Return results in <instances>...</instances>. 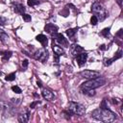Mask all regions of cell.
<instances>
[{"mask_svg":"<svg viewBox=\"0 0 123 123\" xmlns=\"http://www.w3.org/2000/svg\"><path fill=\"white\" fill-rule=\"evenodd\" d=\"M91 116L96 119V120H100L103 122H112L115 120L116 118V114L114 112H112L111 111L104 108H100L97 110H94L91 112Z\"/></svg>","mask_w":123,"mask_h":123,"instance_id":"6da1fadb","label":"cell"},{"mask_svg":"<svg viewBox=\"0 0 123 123\" xmlns=\"http://www.w3.org/2000/svg\"><path fill=\"white\" fill-rule=\"evenodd\" d=\"M37 86H38V87H41V86H42V85H41V82H40V81H38V80L37 81Z\"/></svg>","mask_w":123,"mask_h":123,"instance_id":"836d02e7","label":"cell"},{"mask_svg":"<svg viewBox=\"0 0 123 123\" xmlns=\"http://www.w3.org/2000/svg\"><path fill=\"white\" fill-rule=\"evenodd\" d=\"M53 51H54V54H56V55H58V56H62V55H63L64 54V50L61 47V46H59V45H55V44H53Z\"/></svg>","mask_w":123,"mask_h":123,"instance_id":"2e32d148","label":"cell"},{"mask_svg":"<svg viewBox=\"0 0 123 123\" xmlns=\"http://www.w3.org/2000/svg\"><path fill=\"white\" fill-rule=\"evenodd\" d=\"M34 58H35L36 60H38V61L44 62L48 59V51L45 50L44 48L39 49V50H37V51L35 53Z\"/></svg>","mask_w":123,"mask_h":123,"instance_id":"8992f818","label":"cell"},{"mask_svg":"<svg viewBox=\"0 0 123 123\" xmlns=\"http://www.w3.org/2000/svg\"><path fill=\"white\" fill-rule=\"evenodd\" d=\"M97 23H98V19H97V17H96L95 15H92L91 18H90V24H91V25H96Z\"/></svg>","mask_w":123,"mask_h":123,"instance_id":"4316f807","label":"cell"},{"mask_svg":"<svg viewBox=\"0 0 123 123\" xmlns=\"http://www.w3.org/2000/svg\"><path fill=\"white\" fill-rule=\"evenodd\" d=\"M106 83V80L102 77H97L95 79H90L86 82H85L84 84H82L81 86V89L82 90H86V89H95L97 87H100L102 86H104Z\"/></svg>","mask_w":123,"mask_h":123,"instance_id":"7a4b0ae2","label":"cell"},{"mask_svg":"<svg viewBox=\"0 0 123 123\" xmlns=\"http://www.w3.org/2000/svg\"><path fill=\"white\" fill-rule=\"evenodd\" d=\"M15 79V73H11V74H8L6 77H5V80L6 81H13Z\"/></svg>","mask_w":123,"mask_h":123,"instance_id":"44dd1931","label":"cell"},{"mask_svg":"<svg viewBox=\"0 0 123 123\" xmlns=\"http://www.w3.org/2000/svg\"><path fill=\"white\" fill-rule=\"evenodd\" d=\"M36 38H37V40L38 42H40V43L42 44V46H46V45H47L48 40H47V37H46L44 35H42V34L37 35Z\"/></svg>","mask_w":123,"mask_h":123,"instance_id":"9a60e30c","label":"cell"},{"mask_svg":"<svg viewBox=\"0 0 123 123\" xmlns=\"http://www.w3.org/2000/svg\"><path fill=\"white\" fill-rule=\"evenodd\" d=\"M27 4H28L29 6H31V7H33V6H36V5L39 4V2H38L37 0H28V1H27Z\"/></svg>","mask_w":123,"mask_h":123,"instance_id":"d4e9b609","label":"cell"},{"mask_svg":"<svg viewBox=\"0 0 123 123\" xmlns=\"http://www.w3.org/2000/svg\"><path fill=\"white\" fill-rule=\"evenodd\" d=\"M122 32H123V31H122V30L120 29V30H119V32H118V33H117L116 35H117V36H121V34H122Z\"/></svg>","mask_w":123,"mask_h":123,"instance_id":"74e56055","label":"cell"},{"mask_svg":"<svg viewBox=\"0 0 123 123\" xmlns=\"http://www.w3.org/2000/svg\"><path fill=\"white\" fill-rule=\"evenodd\" d=\"M91 12L94 13V15L100 21H103L108 16L107 11L104 9L103 5L100 4L99 2H95V3L92 4V6H91Z\"/></svg>","mask_w":123,"mask_h":123,"instance_id":"3957f363","label":"cell"},{"mask_svg":"<svg viewBox=\"0 0 123 123\" xmlns=\"http://www.w3.org/2000/svg\"><path fill=\"white\" fill-rule=\"evenodd\" d=\"M39 104H40V102H39V101H34L33 103H31L30 108H31V109H35V108H36L37 105H39Z\"/></svg>","mask_w":123,"mask_h":123,"instance_id":"f546056e","label":"cell"},{"mask_svg":"<svg viewBox=\"0 0 123 123\" xmlns=\"http://www.w3.org/2000/svg\"><path fill=\"white\" fill-rule=\"evenodd\" d=\"M104 63H105V65H111V63H112V60L111 59H105L104 60Z\"/></svg>","mask_w":123,"mask_h":123,"instance_id":"4dcf8cb0","label":"cell"},{"mask_svg":"<svg viewBox=\"0 0 123 123\" xmlns=\"http://www.w3.org/2000/svg\"><path fill=\"white\" fill-rule=\"evenodd\" d=\"M22 66H23L24 68H26V67L28 66V61H27V60H23V61H22Z\"/></svg>","mask_w":123,"mask_h":123,"instance_id":"1f68e13d","label":"cell"},{"mask_svg":"<svg viewBox=\"0 0 123 123\" xmlns=\"http://www.w3.org/2000/svg\"><path fill=\"white\" fill-rule=\"evenodd\" d=\"M121 57H122V52H121V51H118V52L116 53V55H115L111 60H112V62H114V61H116V60L120 59Z\"/></svg>","mask_w":123,"mask_h":123,"instance_id":"83f0119b","label":"cell"},{"mask_svg":"<svg viewBox=\"0 0 123 123\" xmlns=\"http://www.w3.org/2000/svg\"><path fill=\"white\" fill-rule=\"evenodd\" d=\"M13 12H16V13H24L25 12V7L22 5V4H19V3H16L13 5Z\"/></svg>","mask_w":123,"mask_h":123,"instance_id":"5bb4252c","label":"cell"},{"mask_svg":"<svg viewBox=\"0 0 123 123\" xmlns=\"http://www.w3.org/2000/svg\"><path fill=\"white\" fill-rule=\"evenodd\" d=\"M116 2H117V3H118V5H119V6H120V7H121V6H122V0H116Z\"/></svg>","mask_w":123,"mask_h":123,"instance_id":"d590c367","label":"cell"},{"mask_svg":"<svg viewBox=\"0 0 123 123\" xmlns=\"http://www.w3.org/2000/svg\"><path fill=\"white\" fill-rule=\"evenodd\" d=\"M67 110L70 113L77 114V115H83L86 112L85 107L79 103H76V102H69L67 104Z\"/></svg>","mask_w":123,"mask_h":123,"instance_id":"277c9868","label":"cell"},{"mask_svg":"<svg viewBox=\"0 0 123 123\" xmlns=\"http://www.w3.org/2000/svg\"><path fill=\"white\" fill-rule=\"evenodd\" d=\"M101 35H102L103 37H110V28H105V29L101 32Z\"/></svg>","mask_w":123,"mask_h":123,"instance_id":"7402d4cb","label":"cell"},{"mask_svg":"<svg viewBox=\"0 0 123 123\" xmlns=\"http://www.w3.org/2000/svg\"><path fill=\"white\" fill-rule=\"evenodd\" d=\"M0 75H1V72H0Z\"/></svg>","mask_w":123,"mask_h":123,"instance_id":"f35d334b","label":"cell"},{"mask_svg":"<svg viewBox=\"0 0 123 123\" xmlns=\"http://www.w3.org/2000/svg\"><path fill=\"white\" fill-rule=\"evenodd\" d=\"M77 31H78V27L73 28V29H67L65 33H66V35H67L69 37H72L77 33Z\"/></svg>","mask_w":123,"mask_h":123,"instance_id":"d6986e66","label":"cell"},{"mask_svg":"<svg viewBox=\"0 0 123 123\" xmlns=\"http://www.w3.org/2000/svg\"><path fill=\"white\" fill-rule=\"evenodd\" d=\"M20 102H21L20 98H12L11 99V103H12L14 106H18L20 104Z\"/></svg>","mask_w":123,"mask_h":123,"instance_id":"603a6c76","label":"cell"},{"mask_svg":"<svg viewBox=\"0 0 123 123\" xmlns=\"http://www.w3.org/2000/svg\"><path fill=\"white\" fill-rule=\"evenodd\" d=\"M54 58H55L56 62H59V56H58V55H56V54H54Z\"/></svg>","mask_w":123,"mask_h":123,"instance_id":"d6a6232c","label":"cell"},{"mask_svg":"<svg viewBox=\"0 0 123 123\" xmlns=\"http://www.w3.org/2000/svg\"><path fill=\"white\" fill-rule=\"evenodd\" d=\"M22 15V18H23V20L24 21H26V22H29V21H31V15H29L28 13H22L21 14Z\"/></svg>","mask_w":123,"mask_h":123,"instance_id":"cb8c5ba5","label":"cell"},{"mask_svg":"<svg viewBox=\"0 0 123 123\" xmlns=\"http://www.w3.org/2000/svg\"><path fill=\"white\" fill-rule=\"evenodd\" d=\"M84 51V48L78 44H73L70 46V53L72 56H77L80 53H82Z\"/></svg>","mask_w":123,"mask_h":123,"instance_id":"8fae6325","label":"cell"},{"mask_svg":"<svg viewBox=\"0 0 123 123\" xmlns=\"http://www.w3.org/2000/svg\"><path fill=\"white\" fill-rule=\"evenodd\" d=\"M111 102H112V104H115V105H117V104H118L117 99H112V100H111Z\"/></svg>","mask_w":123,"mask_h":123,"instance_id":"e575fe53","label":"cell"},{"mask_svg":"<svg viewBox=\"0 0 123 123\" xmlns=\"http://www.w3.org/2000/svg\"><path fill=\"white\" fill-rule=\"evenodd\" d=\"M8 38H9V36L5 33L4 30L0 29V40L3 41V42H6V41L8 40Z\"/></svg>","mask_w":123,"mask_h":123,"instance_id":"ac0fdd59","label":"cell"},{"mask_svg":"<svg viewBox=\"0 0 123 123\" xmlns=\"http://www.w3.org/2000/svg\"><path fill=\"white\" fill-rule=\"evenodd\" d=\"M86 59H87L86 53H80L79 55L76 56V62H77L79 66H83L86 62Z\"/></svg>","mask_w":123,"mask_h":123,"instance_id":"30bf717a","label":"cell"},{"mask_svg":"<svg viewBox=\"0 0 123 123\" xmlns=\"http://www.w3.org/2000/svg\"><path fill=\"white\" fill-rule=\"evenodd\" d=\"M80 75L85 78V79H87V80H90V79H95L97 77L100 76V73L98 71H92V70H84V71H81L80 72Z\"/></svg>","mask_w":123,"mask_h":123,"instance_id":"52a82bcc","label":"cell"},{"mask_svg":"<svg viewBox=\"0 0 123 123\" xmlns=\"http://www.w3.org/2000/svg\"><path fill=\"white\" fill-rule=\"evenodd\" d=\"M12 90L13 91V92H15V93H21L22 91H21V88L19 87V86H12Z\"/></svg>","mask_w":123,"mask_h":123,"instance_id":"484cf974","label":"cell"},{"mask_svg":"<svg viewBox=\"0 0 123 123\" xmlns=\"http://www.w3.org/2000/svg\"><path fill=\"white\" fill-rule=\"evenodd\" d=\"M29 118H30V112L28 111H23L18 114V121L21 123L28 122Z\"/></svg>","mask_w":123,"mask_h":123,"instance_id":"7c38bea8","label":"cell"},{"mask_svg":"<svg viewBox=\"0 0 123 123\" xmlns=\"http://www.w3.org/2000/svg\"><path fill=\"white\" fill-rule=\"evenodd\" d=\"M42 96L44 99L48 100V101H52L54 100L55 96H54V93L52 91H50L49 89H43L42 90Z\"/></svg>","mask_w":123,"mask_h":123,"instance_id":"4fadbf2b","label":"cell"},{"mask_svg":"<svg viewBox=\"0 0 123 123\" xmlns=\"http://www.w3.org/2000/svg\"><path fill=\"white\" fill-rule=\"evenodd\" d=\"M0 54L2 55V60L4 62H6V61H8L12 57V53L11 51H5V52H0Z\"/></svg>","mask_w":123,"mask_h":123,"instance_id":"e0dca14e","label":"cell"},{"mask_svg":"<svg viewBox=\"0 0 123 123\" xmlns=\"http://www.w3.org/2000/svg\"><path fill=\"white\" fill-rule=\"evenodd\" d=\"M44 30H45L48 34H50L51 36H53V35H55V34H57V33H58L59 28H58L55 24H53V23H48V24H46V25H45Z\"/></svg>","mask_w":123,"mask_h":123,"instance_id":"9c48e42d","label":"cell"},{"mask_svg":"<svg viewBox=\"0 0 123 123\" xmlns=\"http://www.w3.org/2000/svg\"><path fill=\"white\" fill-rule=\"evenodd\" d=\"M6 23H7V18L0 15V26H4Z\"/></svg>","mask_w":123,"mask_h":123,"instance_id":"f1b7e54d","label":"cell"},{"mask_svg":"<svg viewBox=\"0 0 123 123\" xmlns=\"http://www.w3.org/2000/svg\"><path fill=\"white\" fill-rule=\"evenodd\" d=\"M82 92L87 96H93L95 95V90L94 89H86V90H82Z\"/></svg>","mask_w":123,"mask_h":123,"instance_id":"ffe728a7","label":"cell"},{"mask_svg":"<svg viewBox=\"0 0 123 123\" xmlns=\"http://www.w3.org/2000/svg\"><path fill=\"white\" fill-rule=\"evenodd\" d=\"M0 111L5 116H12L15 112V108L6 102H0Z\"/></svg>","mask_w":123,"mask_h":123,"instance_id":"5b68a950","label":"cell"},{"mask_svg":"<svg viewBox=\"0 0 123 123\" xmlns=\"http://www.w3.org/2000/svg\"><path fill=\"white\" fill-rule=\"evenodd\" d=\"M53 37V39H55L59 44H61L62 46H65V47H67L68 46V42H67V40H66V38L62 35V34H55V35H53L52 36Z\"/></svg>","mask_w":123,"mask_h":123,"instance_id":"ba28073f","label":"cell"},{"mask_svg":"<svg viewBox=\"0 0 123 123\" xmlns=\"http://www.w3.org/2000/svg\"><path fill=\"white\" fill-rule=\"evenodd\" d=\"M100 49H101V50H105V49H106V47H105V45H104V44H102V45L100 46Z\"/></svg>","mask_w":123,"mask_h":123,"instance_id":"8d00e7d4","label":"cell"}]
</instances>
